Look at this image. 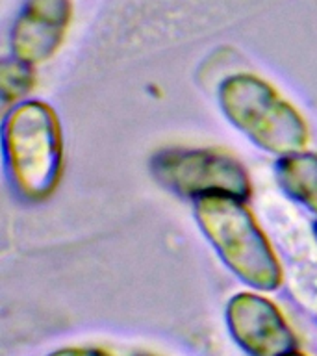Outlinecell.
Returning <instances> with one entry per match:
<instances>
[{"label":"cell","instance_id":"cell-1","mask_svg":"<svg viewBox=\"0 0 317 356\" xmlns=\"http://www.w3.org/2000/svg\"><path fill=\"white\" fill-rule=\"evenodd\" d=\"M2 143L17 193L30 202L49 199L63 172V139L54 110L38 100L15 106L6 117Z\"/></svg>","mask_w":317,"mask_h":356},{"label":"cell","instance_id":"cell-2","mask_svg":"<svg viewBox=\"0 0 317 356\" xmlns=\"http://www.w3.org/2000/svg\"><path fill=\"white\" fill-rule=\"evenodd\" d=\"M234 197H202L195 200V217L217 254L247 286L260 291L280 288L284 273L252 211Z\"/></svg>","mask_w":317,"mask_h":356},{"label":"cell","instance_id":"cell-3","mask_svg":"<svg viewBox=\"0 0 317 356\" xmlns=\"http://www.w3.org/2000/svg\"><path fill=\"white\" fill-rule=\"evenodd\" d=\"M219 104L227 119L260 149L280 158L302 152L310 132L304 117L266 80L236 74L219 88Z\"/></svg>","mask_w":317,"mask_h":356},{"label":"cell","instance_id":"cell-4","mask_svg":"<svg viewBox=\"0 0 317 356\" xmlns=\"http://www.w3.org/2000/svg\"><path fill=\"white\" fill-rule=\"evenodd\" d=\"M150 172L161 188L186 199L234 197L247 200L252 193L249 172L238 158L219 149L171 147L150 158Z\"/></svg>","mask_w":317,"mask_h":356},{"label":"cell","instance_id":"cell-5","mask_svg":"<svg viewBox=\"0 0 317 356\" xmlns=\"http://www.w3.org/2000/svg\"><path fill=\"white\" fill-rule=\"evenodd\" d=\"M227 327L234 341L250 356H284L299 349L288 319L263 295H234L227 305Z\"/></svg>","mask_w":317,"mask_h":356},{"label":"cell","instance_id":"cell-6","mask_svg":"<svg viewBox=\"0 0 317 356\" xmlns=\"http://www.w3.org/2000/svg\"><path fill=\"white\" fill-rule=\"evenodd\" d=\"M69 19V0H28L11 35L17 60L30 65L49 60L63 41Z\"/></svg>","mask_w":317,"mask_h":356},{"label":"cell","instance_id":"cell-7","mask_svg":"<svg viewBox=\"0 0 317 356\" xmlns=\"http://www.w3.org/2000/svg\"><path fill=\"white\" fill-rule=\"evenodd\" d=\"M277 178L286 193L317 213V154L295 152L277 163Z\"/></svg>","mask_w":317,"mask_h":356},{"label":"cell","instance_id":"cell-8","mask_svg":"<svg viewBox=\"0 0 317 356\" xmlns=\"http://www.w3.org/2000/svg\"><path fill=\"white\" fill-rule=\"evenodd\" d=\"M35 86L32 65L21 60L4 61L2 65V100L6 106L17 102Z\"/></svg>","mask_w":317,"mask_h":356},{"label":"cell","instance_id":"cell-9","mask_svg":"<svg viewBox=\"0 0 317 356\" xmlns=\"http://www.w3.org/2000/svg\"><path fill=\"white\" fill-rule=\"evenodd\" d=\"M289 289L308 314L317 317V266H299L291 271Z\"/></svg>","mask_w":317,"mask_h":356},{"label":"cell","instance_id":"cell-10","mask_svg":"<svg viewBox=\"0 0 317 356\" xmlns=\"http://www.w3.org/2000/svg\"><path fill=\"white\" fill-rule=\"evenodd\" d=\"M47 356H113L102 347H61Z\"/></svg>","mask_w":317,"mask_h":356},{"label":"cell","instance_id":"cell-11","mask_svg":"<svg viewBox=\"0 0 317 356\" xmlns=\"http://www.w3.org/2000/svg\"><path fill=\"white\" fill-rule=\"evenodd\" d=\"M284 356H306V355L302 353V350L295 349V350H291V353H288V355H284Z\"/></svg>","mask_w":317,"mask_h":356},{"label":"cell","instance_id":"cell-12","mask_svg":"<svg viewBox=\"0 0 317 356\" xmlns=\"http://www.w3.org/2000/svg\"><path fill=\"white\" fill-rule=\"evenodd\" d=\"M136 356H156V355H136Z\"/></svg>","mask_w":317,"mask_h":356},{"label":"cell","instance_id":"cell-13","mask_svg":"<svg viewBox=\"0 0 317 356\" xmlns=\"http://www.w3.org/2000/svg\"><path fill=\"white\" fill-rule=\"evenodd\" d=\"M316 236H317V225H316Z\"/></svg>","mask_w":317,"mask_h":356}]
</instances>
